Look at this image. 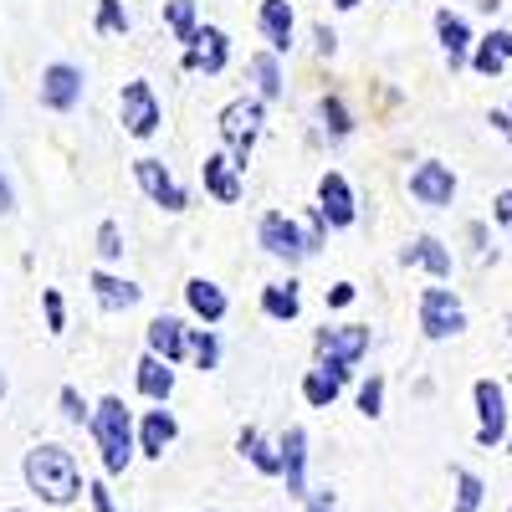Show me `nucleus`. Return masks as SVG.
Listing matches in <instances>:
<instances>
[{
    "mask_svg": "<svg viewBox=\"0 0 512 512\" xmlns=\"http://www.w3.org/2000/svg\"><path fill=\"white\" fill-rule=\"evenodd\" d=\"M26 487L41 497V502H52V507H67V502H77V492H82V472H77V461H72V451L67 446H36V451H26Z\"/></svg>",
    "mask_w": 512,
    "mask_h": 512,
    "instance_id": "nucleus-1",
    "label": "nucleus"
},
{
    "mask_svg": "<svg viewBox=\"0 0 512 512\" xmlns=\"http://www.w3.org/2000/svg\"><path fill=\"white\" fill-rule=\"evenodd\" d=\"M93 436H98V451H103V466H108V477H118L128 456H134V420H128V405L118 395H108L93 415Z\"/></svg>",
    "mask_w": 512,
    "mask_h": 512,
    "instance_id": "nucleus-2",
    "label": "nucleus"
},
{
    "mask_svg": "<svg viewBox=\"0 0 512 512\" xmlns=\"http://www.w3.org/2000/svg\"><path fill=\"white\" fill-rule=\"evenodd\" d=\"M369 344H374L369 323H338V328H323V333H318L323 369H328L333 379H349V374H354V364L369 354Z\"/></svg>",
    "mask_w": 512,
    "mask_h": 512,
    "instance_id": "nucleus-3",
    "label": "nucleus"
},
{
    "mask_svg": "<svg viewBox=\"0 0 512 512\" xmlns=\"http://www.w3.org/2000/svg\"><path fill=\"white\" fill-rule=\"evenodd\" d=\"M466 328V308H461V297L451 287H425L420 292V333L425 338H456Z\"/></svg>",
    "mask_w": 512,
    "mask_h": 512,
    "instance_id": "nucleus-4",
    "label": "nucleus"
},
{
    "mask_svg": "<svg viewBox=\"0 0 512 512\" xmlns=\"http://www.w3.org/2000/svg\"><path fill=\"white\" fill-rule=\"evenodd\" d=\"M256 134H262V103H256V98H236V103L221 113V139H226L236 169H246Z\"/></svg>",
    "mask_w": 512,
    "mask_h": 512,
    "instance_id": "nucleus-5",
    "label": "nucleus"
},
{
    "mask_svg": "<svg viewBox=\"0 0 512 512\" xmlns=\"http://www.w3.org/2000/svg\"><path fill=\"white\" fill-rule=\"evenodd\" d=\"M472 400H477V446L492 451L507 441V395L497 379H477L472 384Z\"/></svg>",
    "mask_w": 512,
    "mask_h": 512,
    "instance_id": "nucleus-6",
    "label": "nucleus"
},
{
    "mask_svg": "<svg viewBox=\"0 0 512 512\" xmlns=\"http://www.w3.org/2000/svg\"><path fill=\"white\" fill-rule=\"evenodd\" d=\"M118 118L134 139H154L159 134V98L149 82H128L123 98H118Z\"/></svg>",
    "mask_w": 512,
    "mask_h": 512,
    "instance_id": "nucleus-7",
    "label": "nucleus"
},
{
    "mask_svg": "<svg viewBox=\"0 0 512 512\" xmlns=\"http://www.w3.org/2000/svg\"><path fill=\"white\" fill-rule=\"evenodd\" d=\"M410 195H415L420 205H431V210L451 205V200H456V175H451V164H441V159L415 164V175H410Z\"/></svg>",
    "mask_w": 512,
    "mask_h": 512,
    "instance_id": "nucleus-8",
    "label": "nucleus"
},
{
    "mask_svg": "<svg viewBox=\"0 0 512 512\" xmlns=\"http://www.w3.org/2000/svg\"><path fill=\"white\" fill-rule=\"evenodd\" d=\"M262 246L272 256H282V262H303L308 256V241H303V226H297L292 216H282V210H272V216H262Z\"/></svg>",
    "mask_w": 512,
    "mask_h": 512,
    "instance_id": "nucleus-9",
    "label": "nucleus"
},
{
    "mask_svg": "<svg viewBox=\"0 0 512 512\" xmlns=\"http://www.w3.org/2000/svg\"><path fill=\"white\" fill-rule=\"evenodd\" d=\"M318 216L333 226V231H344V226H354V190H349V180L344 175H323L318 180Z\"/></svg>",
    "mask_w": 512,
    "mask_h": 512,
    "instance_id": "nucleus-10",
    "label": "nucleus"
},
{
    "mask_svg": "<svg viewBox=\"0 0 512 512\" xmlns=\"http://www.w3.org/2000/svg\"><path fill=\"white\" fill-rule=\"evenodd\" d=\"M77 98H82V72L72 62H52L47 72H41V103H47L52 113L77 108Z\"/></svg>",
    "mask_w": 512,
    "mask_h": 512,
    "instance_id": "nucleus-11",
    "label": "nucleus"
},
{
    "mask_svg": "<svg viewBox=\"0 0 512 512\" xmlns=\"http://www.w3.org/2000/svg\"><path fill=\"white\" fill-rule=\"evenodd\" d=\"M134 180L144 185V195L164 210H185V190L175 185V175L159 164V159H134Z\"/></svg>",
    "mask_w": 512,
    "mask_h": 512,
    "instance_id": "nucleus-12",
    "label": "nucleus"
},
{
    "mask_svg": "<svg viewBox=\"0 0 512 512\" xmlns=\"http://www.w3.org/2000/svg\"><path fill=\"white\" fill-rule=\"evenodd\" d=\"M226 57H231L226 31H216V26H205V31L195 26V36L185 41V67H190V72H221Z\"/></svg>",
    "mask_w": 512,
    "mask_h": 512,
    "instance_id": "nucleus-13",
    "label": "nucleus"
},
{
    "mask_svg": "<svg viewBox=\"0 0 512 512\" xmlns=\"http://www.w3.org/2000/svg\"><path fill=\"white\" fill-rule=\"evenodd\" d=\"M436 36H441V52H446L451 72L472 62V47H477V41H472V26H466V16H456V11H436Z\"/></svg>",
    "mask_w": 512,
    "mask_h": 512,
    "instance_id": "nucleus-14",
    "label": "nucleus"
},
{
    "mask_svg": "<svg viewBox=\"0 0 512 512\" xmlns=\"http://www.w3.org/2000/svg\"><path fill=\"white\" fill-rule=\"evenodd\" d=\"M282 477L292 497H308V431L303 425H292L282 436Z\"/></svg>",
    "mask_w": 512,
    "mask_h": 512,
    "instance_id": "nucleus-15",
    "label": "nucleus"
},
{
    "mask_svg": "<svg viewBox=\"0 0 512 512\" xmlns=\"http://www.w3.org/2000/svg\"><path fill=\"white\" fill-rule=\"evenodd\" d=\"M149 354H159V359H185L190 354V328L180 323V318H154L149 323Z\"/></svg>",
    "mask_w": 512,
    "mask_h": 512,
    "instance_id": "nucleus-16",
    "label": "nucleus"
},
{
    "mask_svg": "<svg viewBox=\"0 0 512 512\" xmlns=\"http://www.w3.org/2000/svg\"><path fill=\"white\" fill-rule=\"evenodd\" d=\"M200 180H205V190L216 195L221 205H236V200H241V180H236V159H226V154H210V159L200 164Z\"/></svg>",
    "mask_w": 512,
    "mask_h": 512,
    "instance_id": "nucleus-17",
    "label": "nucleus"
},
{
    "mask_svg": "<svg viewBox=\"0 0 512 512\" xmlns=\"http://www.w3.org/2000/svg\"><path fill=\"white\" fill-rule=\"evenodd\" d=\"M93 297H98V308H108V313H128V308L144 297V287L123 282V277H113V272H93Z\"/></svg>",
    "mask_w": 512,
    "mask_h": 512,
    "instance_id": "nucleus-18",
    "label": "nucleus"
},
{
    "mask_svg": "<svg viewBox=\"0 0 512 512\" xmlns=\"http://www.w3.org/2000/svg\"><path fill=\"white\" fill-rule=\"evenodd\" d=\"M400 262H405V267H425V272H436V277H451V251H446L436 236H415V241L400 251Z\"/></svg>",
    "mask_w": 512,
    "mask_h": 512,
    "instance_id": "nucleus-19",
    "label": "nucleus"
},
{
    "mask_svg": "<svg viewBox=\"0 0 512 512\" xmlns=\"http://www.w3.org/2000/svg\"><path fill=\"white\" fill-rule=\"evenodd\" d=\"M175 436H180L175 415H169V410H149V415H144V425H139V451L159 461V456H164V446L175 441Z\"/></svg>",
    "mask_w": 512,
    "mask_h": 512,
    "instance_id": "nucleus-20",
    "label": "nucleus"
},
{
    "mask_svg": "<svg viewBox=\"0 0 512 512\" xmlns=\"http://www.w3.org/2000/svg\"><path fill=\"white\" fill-rule=\"evenodd\" d=\"M507 62H512V31H487V36L477 41V52H472V67H477L482 77H497Z\"/></svg>",
    "mask_w": 512,
    "mask_h": 512,
    "instance_id": "nucleus-21",
    "label": "nucleus"
},
{
    "mask_svg": "<svg viewBox=\"0 0 512 512\" xmlns=\"http://www.w3.org/2000/svg\"><path fill=\"white\" fill-rule=\"evenodd\" d=\"M185 303H190V313L205 318V323H221V318H226V292H221L216 282H205V277L185 282Z\"/></svg>",
    "mask_w": 512,
    "mask_h": 512,
    "instance_id": "nucleus-22",
    "label": "nucleus"
},
{
    "mask_svg": "<svg viewBox=\"0 0 512 512\" xmlns=\"http://www.w3.org/2000/svg\"><path fill=\"white\" fill-rule=\"evenodd\" d=\"M262 36L272 41V52H287L292 47V6L287 0H262Z\"/></svg>",
    "mask_w": 512,
    "mask_h": 512,
    "instance_id": "nucleus-23",
    "label": "nucleus"
},
{
    "mask_svg": "<svg viewBox=\"0 0 512 512\" xmlns=\"http://www.w3.org/2000/svg\"><path fill=\"white\" fill-rule=\"evenodd\" d=\"M169 390H175V369H169V359H159V354L139 359V395H149V400L164 405Z\"/></svg>",
    "mask_w": 512,
    "mask_h": 512,
    "instance_id": "nucleus-24",
    "label": "nucleus"
},
{
    "mask_svg": "<svg viewBox=\"0 0 512 512\" xmlns=\"http://www.w3.org/2000/svg\"><path fill=\"white\" fill-rule=\"evenodd\" d=\"M241 456L256 466V472L282 477V451H272V446L262 441V431H256V425H246V431H241Z\"/></svg>",
    "mask_w": 512,
    "mask_h": 512,
    "instance_id": "nucleus-25",
    "label": "nucleus"
},
{
    "mask_svg": "<svg viewBox=\"0 0 512 512\" xmlns=\"http://www.w3.org/2000/svg\"><path fill=\"white\" fill-rule=\"evenodd\" d=\"M262 313H267V318H277V323H292L297 313H303V297H297V287H292V282H277V287H267V292H262Z\"/></svg>",
    "mask_w": 512,
    "mask_h": 512,
    "instance_id": "nucleus-26",
    "label": "nucleus"
},
{
    "mask_svg": "<svg viewBox=\"0 0 512 512\" xmlns=\"http://www.w3.org/2000/svg\"><path fill=\"white\" fill-rule=\"evenodd\" d=\"M338 390H344V379H333L328 369H313V374L303 379V400H308L313 410H328V405L338 400Z\"/></svg>",
    "mask_w": 512,
    "mask_h": 512,
    "instance_id": "nucleus-27",
    "label": "nucleus"
},
{
    "mask_svg": "<svg viewBox=\"0 0 512 512\" xmlns=\"http://www.w3.org/2000/svg\"><path fill=\"white\" fill-rule=\"evenodd\" d=\"M251 77H256V88H262V98H282V67H277V52H256V57H251Z\"/></svg>",
    "mask_w": 512,
    "mask_h": 512,
    "instance_id": "nucleus-28",
    "label": "nucleus"
},
{
    "mask_svg": "<svg viewBox=\"0 0 512 512\" xmlns=\"http://www.w3.org/2000/svg\"><path fill=\"white\" fill-rule=\"evenodd\" d=\"M451 482H456V512H482V477L477 472H466V466H456L451 472Z\"/></svg>",
    "mask_w": 512,
    "mask_h": 512,
    "instance_id": "nucleus-29",
    "label": "nucleus"
},
{
    "mask_svg": "<svg viewBox=\"0 0 512 512\" xmlns=\"http://www.w3.org/2000/svg\"><path fill=\"white\" fill-rule=\"evenodd\" d=\"M164 26L175 31V41H190L195 36V0H169V6H164Z\"/></svg>",
    "mask_w": 512,
    "mask_h": 512,
    "instance_id": "nucleus-30",
    "label": "nucleus"
},
{
    "mask_svg": "<svg viewBox=\"0 0 512 512\" xmlns=\"http://www.w3.org/2000/svg\"><path fill=\"white\" fill-rule=\"evenodd\" d=\"M318 113H323V128H328L333 139H349V128H354V118H349L344 98H323V103H318Z\"/></svg>",
    "mask_w": 512,
    "mask_h": 512,
    "instance_id": "nucleus-31",
    "label": "nucleus"
},
{
    "mask_svg": "<svg viewBox=\"0 0 512 512\" xmlns=\"http://www.w3.org/2000/svg\"><path fill=\"white\" fill-rule=\"evenodd\" d=\"M190 354H195V364H200V369H216V359H221L216 333H210V328H195V333H190Z\"/></svg>",
    "mask_w": 512,
    "mask_h": 512,
    "instance_id": "nucleus-32",
    "label": "nucleus"
},
{
    "mask_svg": "<svg viewBox=\"0 0 512 512\" xmlns=\"http://www.w3.org/2000/svg\"><path fill=\"white\" fill-rule=\"evenodd\" d=\"M98 31H108V36L128 31V11H123V0H98Z\"/></svg>",
    "mask_w": 512,
    "mask_h": 512,
    "instance_id": "nucleus-33",
    "label": "nucleus"
},
{
    "mask_svg": "<svg viewBox=\"0 0 512 512\" xmlns=\"http://www.w3.org/2000/svg\"><path fill=\"white\" fill-rule=\"evenodd\" d=\"M379 405H384V379H379V374H369V379L359 384V410L374 420V415H379Z\"/></svg>",
    "mask_w": 512,
    "mask_h": 512,
    "instance_id": "nucleus-34",
    "label": "nucleus"
},
{
    "mask_svg": "<svg viewBox=\"0 0 512 512\" xmlns=\"http://www.w3.org/2000/svg\"><path fill=\"white\" fill-rule=\"evenodd\" d=\"M98 256H103V262H118V256H123V231L113 221L98 226Z\"/></svg>",
    "mask_w": 512,
    "mask_h": 512,
    "instance_id": "nucleus-35",
    "label": "nucleus"
},
{
    "mask_svg": "<svg viewBox=\"0 0 512 512\" xmlns=\"http://www.w3.org/2000/svg\"><path fill=\"white\" fill-rule=\"evenodd\" d=\"M41 308H47V328H52V333H62V328H67V313H62V292H57V287H47V292H41Z\"/></svg>",
    "mask_w": 512,
    "mask_h": 512,
    "instance_id": "nucleus-36",
    "label": "nucleus"
},
{
    "mask_svg": "<svg viewBox=\"0 0 512 512\" xmlns=\"http://www.w3.org/2000/svg\"><path fill=\"white\" fill-rule=\"evenodd\" d=\"M57 400H62V415H67L72 425H82V420H88V405H82V395L72 390V384H67V390H62Z\"/></svg>",
    "mask_w": 512,
    "mask_h": 512,
    "instance_id": "nucleus-37",
    "label": "nucleus"
},
{
    "mask_svg": "<svg viewBox=\"0 0 512 512\" xmlns=\"http://www.w3.org/2000/svg\"><path fill=\"white\" fill-rule=\"evenodd\" d=\"M492 221H502L507 236H512V190H502V195L492 200Z\"/></svg>",
    "mask_w": 512,
    "mask_h": 512,
    "instance_id": "nucleus-38",
    "label": "nucleus"
},
{
    "mask_svg": "<svg viewBox=\"0 0 512 512\" xmlns=\"http://www.w3.org/2000/svg\"><path fill=\"white\" fill-rule=\"evenodd\" d=\"M349 303H354V282H338L328 292V308H349Z\"/></svg>",
    "mask_w": 512,
    "mask_h": 512,
    "instance_id": "nucleus-39",
    "label": "nucleus"
},
{
    "mask_svg": "<svg viewBox=\"0 0 512 512\" xmlns=\"http://www.w3.org/2000/svg\"><path fill=\"white\" fill-rule=\"evenodd\" d=\"M313 36H318V52H323V57H333V47H338V36H333L328 26H318Z\"/></svg>",
    "mask_w": 512,
    "mask_h": 512,
    "instance_id": "nucleus-40",
    "label": "nucleus"
},
{
    "mask_svg": "<svg viewBox=\"0 0 512 512\" xmlns=\"http://www.w3.org/2000/svg\"><path fill=\"white\" fill-rule=\"evenodd\" d=\"M93 507H98V512H118V507H113V497H108V487H103V482H98V487H93Z\"/></svg>",
    "mask_w": 512,
    "mask_h": 512,
    "instance_id": "nucleus-41",
    "label": "nucleus"
},
{
    "mask_svg": "<svg viewBox=\"0 0 512 512\" xmlns=\"http://www.w3.org/2000/svg\"><path fill=\"white\" fill-rule=\"evenodd\" d=\"M308 512H338V507H333V497H313V502H308Z\"/></svg>",
    "mask_w": 512,
    "mask_h": 512,
    "instance_id": "nucleus-42",
    "label": "nucleus"
},
{
    "mask_svg": "<svg viewBox=\"0 0 512 512\" xmlns=\"http://www.w3.org/2000/svg\"><path fill=\"white\" fill-rule=\"evenodd\" d=\"M11 205H16V200H11V185H6V180H0V216H6V210H11Z\"/></svg>",
    "mask_w": 512,
    "mask_h": 512,
    "instance_id": "nucleus-43",
    "label": "nucleus"
},
{
    "mask_svg": "<svg viewBox=\"0 0 512 512\" xmlns=\"http://www.w3.org/2000/svg\"><path fill=\"white\" fill-rule=\"evenodd\" d=\"M497 6L502 0H477V11H487V16H497Z\"/></svg>",
    "mask_w": 512,
    "mask_h": 512,
    "instance_id": "nucleus-44",
    "label": "nucleus"
},
{
    "mask_svg": "<svg viewBox=\"0 0 512 512\" xmlns=\"http://www.w3.org/2000/svg\"><path fill=\"white\" fill-rule=\"evenodd\" d=\"M333 6H338V11H354V6H359V0H333Z\"/></svg>",
    "mask_w": 512,
    "mask_h": 512,
    "instance_id": "nucleus-45",
    "label": "nucleus"
},
{
    "mask_svg": "<svg viewBox=\"0 0 512 512\" xmlns=\"http://www.w3.org/2000/svg\"><path fill=\"white\" fill-rule=\"evenodd\" d=\"M0 395H6V374H0Z\"/></svg>",
    "mask_w": 512,
    "mask_h": 512,
    "instance_id": "nucleus-46",
    "label": "nucleus"
},
{
    "mask_svg": "<svg viewBox=\"0 0 512 512\" xmlns=\"http://www.w3.org/2000/svg\"><path fill=\"white\" fill-rule=\"evenodd\" d=\"M502 446H507V451H512V431H507V441H502Z\"/></svg>",
    "mask_w": 512,
    "mask_h": 512,
    "instance_id": "nucleus-47",
    "label": "nucleus"
},
{
    "mask_svg": "<svg viewBox=\"0 0 512 512\" xmlns=\"http://www.w3.org/2000/svg\"><path fill=\"white\" fill-rule=\"evenodd\" d=\"M507 512H512V507H507Z\"/></svg>",
    "mask_w": 512,
    "mask_h": 512,
    "instance_id": "nucleus-48",
    "label": "nucleus"
},
{
    "mask_svg": "<svg viewBox=\"0 0 512 512\" xmlns=\"http://www.w3.org/2000/svg\"><path fill=\"white\" fill-rule=\"evenodd\" d=\"M16 512H21V507H16Z\"/></svg>",
    "mask_w": 512,
    "mask_h": 512,
    "instance_id": "nucleus-49",
    "label": "nucleus"
}]
</instances>
